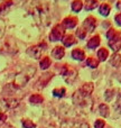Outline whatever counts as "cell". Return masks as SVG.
Instances as JSON below:
<instances>
[{"instance_id": "obj_1", "label": "cell", "mask_w": 121, "mask_h": 128, "mask_svg": "<svg viewBox=\"0 0 121 128\" xmlns=\"http://www.w3.org/2000/svg\"><path fill=\"white\" fill-rule=\"evenodd\" d=\"M35 72H36V68H34V66H28V68H26L24 71H21V72L15 78L13 83L11 84V86L15 89L21 88V86H26V83L30 80V78L33 76V74Z\"/></svg>"}, {"instance_id": "obj_2", "label": "cell", "mask_w": 121, "mask_h": 128, "mask_svg": "<svg viewBox=\"0 0 121 128\" xmlns=\"http://www.w3.org/2000/svg\"><path fill=\"white\" fill-rule=\"evenodd\" d=\"M33 11H34L33 12L34 16H36L42 22H45V25H47L48 19H49V11H48V9H47V7L45 6V4L36 6Z\"/></svg>"}, {"instance_id": "obj_3", "label": "cell", "mask_w": 121, "mask_h": 128, "mask_svg": "<svg viewBox=\"0 0 121 128\" xmlns=\"http://www.w3.org/2000/svg\"><path fill=\"white\" fill-rule=\"evenodd\" d=\"M61 74L64 76V79H65V81L67 82V83H73V82L75 81V79L77 78V71L75 70V68H71L70 65H63L61 68Z\"/></svg>"}, {"instance_id": "obj_4", "label": "cell", "mask_w": 121, "mask_h": 128, "mask_svg": "<svg viewBox=\"0 0 121 128\" xmlns=\"http://www.w3.org/2000/svg\"><path fill=\"white\" fill-rule=\"evenodd\" d=\"M61 128H90V125L83 120L65 119L61 122Z\"/></svg>"}, {"instance_id": "obj_5", "label": "cell", "mask_w": 121, "mask_h": 128, "mask_svg": "<svg viewBox=\"0 0 121 128\" xmlns=\"http://www.w3.org/2000/svg\"><path fill=\"white\" fill-rule=\"evenodd\" d=\"M65 35V28L63 27V25H55L52 28L51 33H49V40L52 42H57V40H62L63 36Z\"/></svg>"}, {"instance_id": "obj_6", "label": "cell", "mask_w": 121, "mask_h": 128, "mask_svg": "<svg viewBox=\"0 0 121 128\" xmlns=\"http://www.w3.org/2000/svg\"><path fill=\"white\" fill-rule=\"evenodd\" d=\"M46 44H38V45H34L30 46L27 50V54H28L30 58L38 60V58H42V54L44 53V51L46 50Z\"/></svg>"}, {"instance_id": "obj_7", "label": "cell", "mask_w": 121, "mask_h": 128, "mask_svg": "<svg viewBox=\"0 0 121 128\" xmlns=\"http://www.w3.org/2000/svg\"><path fill=\"white\" fill-rule=\"evenodd\" d=\"M109 47L115 53H118L121 50V34L120 33H118L115 37L109 40Z\"/></svg>"}, {"instance_id": "obj_8", "label": "cell", "mask_w": 121, "mask_h": 128, "mask_svg": "<svg viewBox=\"0 0 121 128\" xmlns=\"http://www.w3.org/2000/svg\"><path fill=\"white\" fill-rule=\"evenodd\" d=\"M95 26H97V18L93 17V16H89L83 22V26L82 27H83L88 33H92L95 29Z\"/></svg>"}, {"instance_id": "obj_9", "label": "cell", "mask_w": 121, "mask_h": 128, "mask_svg": "<svg viewBox=\"0 0 121 128\" xmlns=\"http://www.w3.org/2000/svg\"><path fill=\"white\" fill-rule=\"evenodd\" d=\"M94 90V86H93L92 82H88V83H84L81 88L77 90V92L84 98H90L91 93Z\"/></svg>"}, {"instance_id": "obj_10", "label": "cell", "mask_w": 121, "mask_h": 128, "mask_svg": "<svg viewBox=\"0 0 121 128\" xmlns=\"http://www.w3.org/2000/svg\"><path fill=\"white\" fill-rule=\"evenodd\" d=\"M63 27L64 28H74L77 25V18L75 16H67L63 19Z\"/></svg>"}, {"instance_id": "obj_11", "label": "cell", "mask_w": 121, "mask_h": 128, "mask_svg": "<svg viewBox=\"0 0 121 128\" xmlns=\"http://www.w3.org/2000/svg\"><path fill=\"white\" fill-rule=\"evenodd\" d=\"M100 43H101V38H100V35H94L89 40L88 42V48L90 50H94L97 47L100 46Z\"/></svg>"}, {"instance_id": "obj_12", "label": "cell", "mask_w": 121, "mask_h": 128, "mask_svg": "<svg viewBox=\"0 0 121 128\" xmlns=\"http://www.w3.org/2000/svg\"><path fill=\"white\" fill-rule=\"evenodd\" d=\"M65 55V50L63 46H55L52 51V56L56 60H62Z\"/></svg>"}, {"instance_id": "obj_13", "label": "cell", "mask_w": 121, "mask_h": 128, "mask_svg": "<svg viewBox=\"0 0 121 128\" xmlns=\"http://www.w3.org/2000/svg\"><path fill=\"white\" fill-rule=\"evenodd\" d=\"M62 42H63L64 46L70 47V46H72V45H74L75 43H76V38H75V36L72 35V34H67V35L63 36Z\"/></svg>"}, {"instance_id": "obj_14", "label": "cell", "mask_w": 121, "mask_h": 128, "mask_svg": "<svg viewBox=\"0 0 121 128\" xmlns=\"http://www.w3.org/2000/svg\"><path fill=\"white\" fill-rule=\"evenodd\" d=\"M72 58L76 61H84L85 60V52L82 48L77 47V48L72 51Z\"/></svg>"}, {"instance_id": "obj_15", "label": "cell", "mask_w": 121, "mask_h": 128, "mask_svg": "<svg viewBox=\"0 0 121 128\" xmlns=\"http://www.w3.org/2000/svg\"><path fill=\"white\" fill-rule=\"evenodd\" d=\"M12 4H13L12 0H4V1H2L0 4V15L1 14H6L12 7Z\"/></svg>"}, {"instance_id": "obj_16", "label": "cell", "mask_w": 121, "mask_h": 128, "mask_svg": "<svg viewBox=\"0 0 121 128\" xmlns=\"http://www.w3.org/2000/svg\"><path fill=\"white\" fill-rule=\"evenodd\" d=\"M110 11H111V6L108 4V2H103V4L100 6V8H99L100 15H101V16H104V17L109 16Z\"/></svg>"}, {"instance_id": "obj_17", "label": "cell", "mask_w": 121, "mask_h": 128, "mask_svg": "<svg viewBox=\"0 0 121 128\" xmlns=\"http://www.w3.org/2000/svg\"><path fill=\"white\" fill-rule=\"evenodd\" d=\"M98 58H99V62H104L107 58H109V51L106 47H102L98 51Z\"/></svg>"}, {"instance_id": "obj_18", "label": "cell", "mask_w": 121, "mask_h": 128, "mask_svg": "<svg viewBox=\"0 0 121 128\" xmlns=\"http://www.w3.org/2000/svg\"><path fill=\"white\" fill-rule=\"evenodd\" d=\"M99 112H100V115H101L102 117H104V118L109 117L110 111H109L108 104H100V106H99Z\"/></svg>"}, {"instance_id": "obj_19", "label": "cell", "mask_w": 121, "mask_h": 128, "mask_svg": "<svg viewBox=\"0 0 121 128\" xmlns=\"http://www.w3.org/2000/svg\"><path fill=\"white\" fill-rule=\"evenodd\" d=\"M110 64L112 66H115V68H119L121 65V55L118 53H116L115 55H112V58H111L110 60Z\"/></svg>"}, {"instance_id": "obj_20", "label": "cell", "mask_w": 121, "mask_h": 128, "mask_svg": "<svg viewBox=\"0 0 121 128\" xmlns=\"http://www.w3.org/2000/svg\"><path fill=\"white\" fill-rule=\"evenodd\" d=\"M98 4H99L98 0H86L84 4V8L85 10H93L98 7Z\"/></svg>"}, {"instance_id": "obj_21", "label": "cell", "mask_w": 121, "mask_h": 128, "mask_svg": "<svg viewBox=\"0 0 121 128\" xmlns=\"http://www.w3.org/2000/svg\"><path fill=\"white\" fill-rule=\"evenodd\" d=\"M51 58H48V56H44V58L40 60V62H39V66H40V68L42 70H46V68H48L49 66H51Z\"/></svg>"}, {"instance_id": "obj_22", "label": "cell", "mask_w": 121, "mask_h": 128, "mask_svg": "<svg viewBox=\"0 0 121 128\" xmlns=\"http://www.w3.org/2000/svg\"><path fill=\"white\" fill-rule=\"evenodd\" d=\"M71 7H72L73 11L80 12V11L82 10V8H83V2H82L81 0H74V1L72 2V4H71Z\"/></svg>"}, {"instance_id": "obj_23", "label": "cell", "mask_w": 121, "mask_h": 128, "mask_svg": "<svg viewBox=\"0 0 121 128\" xmlns=\"http://www.w3.org/2000/svg\"><path fill=\"white\" fill-rule=\"evenodd\" d=\"M99 60L95 58H93V56H91V58H86V65L90 66V68H97L98 66H99Z\"/></svg>"}, {"instance_id": "obj_24", "label": "cell", "mask_w": 121, "mask_h": 128, "mask_svg": "<svg viewBox=\"0 0 121 128\" xmlns=\"http://www.w3.org/2000/svg\"><path fill=\"white\" fill-rule=\"evenodd\" d=\"M29 101L31 102V104H42L43 101H44V98L42 97L40 94H38V93H36V94H31L30 97H29Z\"/></svg>"}, {"instance_id": "obj_25", "label": "cell", "mask_w": 121, "mask_h": 128, "mask_svg": "<svg viewBox=\"0 0 121 128\" xmlns=\"http://www.w3.org/2000/svg\"><path fill=\"white\" fill-rule=\"evenodd\" d=\"M65 92H66L65 88H56L53 90V96L56 98H62V97H64Z\"/></svg>"}, {"instance_id": "obj_26", "label": "cell", "mask_w": 121, "mask_h": 128, "mask_svg": "<svg viewBox=\"0 0 121 128\" xmlns=\"http://www.w3.org/2000/svg\"><path fill=\"white\" fill-rule=\"evenodd\" d=\"M86 34H88V32H86L85 29L83 28V27H80V28H77L76 36L80 38V40H84V38L86 37Z\"/></svg>"}, {"instance_id": "obj_27", "label": "cell", "mask_w": 121, "mask_h": 128, "mask_svg": "<svg viewBox=\"0 0 121 128\" xmlns=\"http://www.w3.org/2000/svg\"><path fill=\"white\" fill-rule=\"evenodd\" d=\"M113 94H115V90H113V89H108V90L106 91V93H104V99H106V101H108V102L111 101Z\"/></svg>"}, {"instance_id": "obj_28", "label": "cell", "mask_w": 121, "mask_h": 128, "mask_svg": "<svg viewBox=\"0 0 121 128\" xmlns=\"http://www.w3.org/2000/svg\"><path fill=\"white\" fill-rule=\"evenodd\" d=\"M21 124H22V126H24V128H35L36 127V124H34V122L29 119H22Z\"/></svg>"}, {"instance_id": "obj_29", "label": "cell", "mask_w": 121, "mask_h": 128, "mask_svg": "<svg viewBox=\"0 0 121 128\" xmlns=\"http://www.w3.org/2000/svg\"><path fill=\"white\" fill-rule=\"evenodd\" d=\"M8 109H9V107L7 104L6 99H0V112H4Z\"/></svg>"}, {"instance_id": "obj_30", "label": "cell", "mask_w": 121, "mask_h": 128, "mask_svg": "<svg viewBox=\"0 0 121 128\" xmlns=\"http://www.w3.org/2000/svg\"><path fill=\"white\" fill-rule=\"evenodd\" d=\"M118 33H119V32H117L115 28H110L108 30V33H107V38H108V40H110V38L115 37V36L117 35Z\"/></svg>"}, {"instance_id": "obj_31", "label": "cell", "mask_w": 121, "mask_h": 128, "mask_svg": "<svg viewBox=\"0 0 121 128\" xmlns=\"http://www.w3.org/2000/svg\"><path fill=\"white\" fill-rule=\"evenodd\" d=\"M115 108L118 112L121 114V93L118 96V99H117V102H116V104H115Z\"/></svg>"}, {"instance_id": "obj_32", "label": "cell", "mask_w": 121, "mask_h": 128, "mask_svg": "<svg viewBox=\"0 0 121 128\" xmlns=\"http://www.w3.org/2000/svg\"><path fill=\"white\" fill-rule=\"evenodd\" d=\"M4 30H6V24H4L3 19L0 18V38H2V36H3V34H4Z\"/></svg>"}, {"instance_id": "obj_33", "label": "cell", "mask_w": 121, "mask_h": 128, "mask_svg": "<svg viewBox=\"0 0 121 128\" xmlns=\"http://www.w3.org/2000/svg\"><path fill=\"white\" fill-rule=\"evenodd\" d=\"M104 125H106V122H104V120H102V119H98V120H95V122H94L95 128H103Z\"/></svg>"}, {"instance_id": "obj_34", "label": "cell", "mask_w": 121, "mask_h": 128, "mask_svg": "<svg viewBox=\"0 0 121 128\" xmlns=\"http://www.w3.org/2000/svg\"><path fill=\"white\" fill-rule=\"evenodd\" d=\"M7 118H8V116L6 115V112H0V125L6 124Z\"/></svg>"}, {"instance_id": "obj_35", "label": "cell", "mask_w": 121, "mask_h": 128, "mask_svg": "<svg viewBox=\"0 0 121 128\" xmlns=\"http://www.w3.org/2000/svg\"><path fill=\"white\" fill-rule=\"evenodd\" d=\"M115 22H117L118 26H121V12H120V14H118V15H116V17H115Z\"/></svg>"}, {"instance_id": "obj_36", "label": "cell", "mask_w": 121, "mask_h": 128, "mask_svg": "<svg viewBox=\"0 0 121 128\" xmlns=\"http://www.w3.org/2000/svg\"><path fill=\"white\" fill-rule=\"evenodd\" d=\"M117 8H118V10L121 11V0H119V1L117 2Z\"/></svg>"}, {"instance_id": "obj_37", "label": "cell", "mask_w": 121, "mask_h": 128, "mask_svg": "<svg viewBox=\"0 0 121 128\" xmlns=\"http://www.w3.org/2000/svg\"><path fill=\"white\" fill-rule=\"evenodd\" d=\"M3 128H13V127L11 126V125H9V124H6V126H4Z\"/></svg>"}, {"instance_id": "obj_38", "label": "cell", "mask_w": 121, "mask_h": 128, "mask_svg": "<svg viewBox=\"0 0 121 128\" xmlns=\"http://www.w3.org/2000/svg\"><path fill=\"white\" fill-rule=\"evenodd\" d=\"M46 128H55V127H53V126H52V127H46Z\"/></svg>"}]
</instances>
